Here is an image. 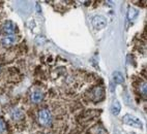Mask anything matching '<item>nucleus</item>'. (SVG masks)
<instances>
[{
	"mask_svg": "<svg viewBox=\"0 0 147 134\" xmlns=\"http://www.w3.org/2000/svg\"><path fill=\"white\" fill-rule=\"evenodd\" d=\"M123 123L127 125H129L131 127H137V128H141L143 127V124L141 123L140 119L136 116H133L130 114H127L123 117Z\"/></svg>",
	"mask_w": 147,
	"mask_h": 134,
	"instance_id": "f257e3e1",
	"label": "nucleus"
},
{
	"mask_svg": "<svg viewBox=\"0 0 147 134\" xmlns=\"http://www.w3.org/2000/svg\"><path fill=\"white\" fill-rule=\"evenodd\" d=\"M39 122L43 126H48L51 123V114L47 109H43L39 112Z\"/></svg>",
	"mask_w": 147,
	"mask_h": 134,
	"instance_id": "f03ea898",
	"label": "nucleus"
},
{
	"mask_svg": "<svg viewBox=\"0 0 147 134\" xmlns=\"http://www.w3.org/2000/svg\"><path fill=\"white\" fill-rule=\"evenodd\" d=\"M92 26L97 29H101L104 28L107 24L106 19L102 15H96L92 19Z\"/></svg>",
	"mask_w": 147,
	"mask_h": 134,
	"instance_id": "7ed1b4c3",
	"label": "nucleus"
},
{
	"mask_svg": "<svg viewBox=\"0 0 147 134\" xmlns=\"http://www.w3.org/2000/svg\"><path fill=\"white\" fill-rule=\"evenodd\" d=\"M15 24L11 21H7L3 24V30L8 34H13L15 32Z\"/></svg>",
	"mask_w": 147,
	"mask_h": 134,
	"instance_id": "20e7f679",
	"label": "nucleus"
},
{
	"mask_svg": "<svg viewBox=\"0 0 147 134\" xmlns=\"http://www.w3.org/2000/svg\"><path fill=\"white\" fill-rule=\"evenodd\" d=\"M16 41V37L14 34H8L2 40V44L4 46H9L13 45Z\"/></svg>",
	"mask_w": 147,
	"mask_h": 134,
	"instance_id": "39448f33",
	"label": "nucleus"
},
{
	"mask_svg": "<svg viewBox=\"0 0 147 134\" xmlns=\"http://www.w3.org/2000/svg\"><path fill=\"white\" fill-rule=\"evenodd\" d=\"M112 78H113V82L115 84H123L125 81L124 76L119 71H114L112 75Z\"/></svg>",
	"mask_w": 147,
	"mask_h": 134,
	"instance_id": "423d86ee",
	"label": "nucleus"
},
{
	"mask_svg": "<svg viewBox=\"0 0 147 134\" xmlns=\"http://www.w3.org/2000/svg\"><path fill=\"white\" fill-rule=\"evenodd\" d=\"M31 100L34 102V103H38V102H40L41 100H43L44 98V95L41 91H39V90H35L34 91L32 94H31Z\"/></svg>",
	"mask_w": 147,
	"mask_h": 134,
	"instance_id": "0eeeda50",
	"label": "nucleus"
},
{
	"mask_svg": "<svg viewBox=\"0 0 147 134\" xmlns=\"http://www.w3.org/2000/svg\"><path fill=\"white\" fill-rule=\"evenodd\" d=\"M110 110H111V112H112L113 115L118 116L119 114L120 111H121V105H120V103L117 100H114L113 102V104H112V106H111Z\"/></svg>",
	"mask_w": 147,
	"mask_h": 134,
	"instance_id": "6e6552de",
	"label": "nucleus"
},
{
	"mask_svg": "<svg viewBox=\"0 0 147 134\" xmlns=\"http://www.w3.org/2000/svg\"><path fill=\"white\" fill-rule=\"evenodd\" d=\"M103 96V90L101 87H97L93 91V99L99 100Z\"/></svg>",
	"mask_w": 147,
	"mask_h": 134,
	"instance_id": "1a4fd4ad",
	"label": "nucleus"
},
{
	"mask_svg": "<svg viewBox=\"0 0 147 134\" xmlns=\"http://www.w3.org/2000/svg\"><path fill=\"white\" fill-rule=\"evenodd\" d=\"M12 117L14 120H20V119H21L23 117L22 112L20 110H19V109L13 110V112H12Z\"/></svg>",
	"mask_w": 147,
	"mask_h": 134,
	"instance_id": "9d476101",
	"label": "nucleus"
},
{
	"mask_svg": "<svg viewBox=\"0 0 147 134\" xmlns=\"http://www.w3.org/2000/svg\"><path fill=\"white\" fill-rule=\"evenodd\" d=\"M138 14V12L136 10V9L134 8H129V12H128V18L130 19V20H133Z\"/></svg>",
	"mask_w": 147,
	"mask_h": 134,
	"instance_id": "9b49d317",
	"label": "nucleus"
},
{
	"mask_svg": "<svg viewBox=\"0 0 147 134\" xmlns=\"http://www.w3.org/2000/svg\"><path fill=\"white\" fill-rule=\"evenodd\" d=\"M5 128H6L5 123L3 120H0V133H3L5 131Z\"/></svg>",
	"mask_w": 147,
	"mask_h": 134,
	"instance_id": "f8f14e48",
	"label": "nucleus"
},
{
	"mask_svg": "<svg viewBox=\"0 0 147 134\" xmlns=\"http://www.w3.org/2000/svg\"><path fill=\"white\" fill-rule=\"evenodd\" d=\"M140 90H141V93L146 96V83L143 84V86H141Z\"/></svg>",
	"mask_w": 147,
	"mask_h": 134,
	"instance_id": "ddd939ff",
	"label": "nucleus"
}]
</instances>
